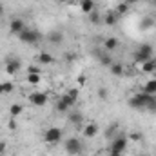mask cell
<instances>
[{
    "label": "cell",
    "instance_id": "9c48e42d",
    "mask_svg": "<svg viewBox=\"0 0 156 156\" xmlns=\"http://www.w3.org/2000/svg\"><path fill=\"white\" fill-rule=\"evenodd\" d=\"M27 100H29V104L35 105V107H44V105L49 102V96H47L45 93H42V91H35V93H31V94L27 96Z\"/></svg>",
    "mask_w": 156,
    "mask_h": 156
},
{
    "label": "cell",
    "instance_id": "836d02e7",
    "mask_svg": "<svg viewBox=\"0 0 156 156\" xmlns=\"http://www.w3.org/2000/svg\"><path fill=\"white\" fill-rule=\"evenodd\" d=\"M7 127H9V131H16V127H18L16 118H9V120H7Z\"/></svg>",
    "mask_w": 156,
    "mask_h": 156
},
{
    "label": "cell",
    "instance_id": "3957f363",
    "mask_svg": "<svg viewBox=\"0 0 156 156\" xmlns=\"http://www.w3.org/2000/svg\"><path fill=\"white\" fill-rule=\"evenodd\" d=\"M127 145H129L127 134H125V133H118L116 136L111 140L109 153H118V154H123V151H127Z\"/></svg>",
    "mask_w": 156,
    "mask_h": 156
},
{
    "label": "cell",
    "instance_id": "7bdbcfd3",
    "mask_svg": "<svg viewBox=\"0 0 156 156\" xmlns=\"http://www.w3.org/2000/svg\"><path fill=\"white\" fill-rule=\"evenodd\" d=\"M151 2H156V0H151Z\"/></svg>",
    "mask_w": 156,
    "mask_h": 156
},
{
    "label": "cell",
    "instance_id": "f546056e",
    "mask_svg": "<svg viewBox=\"0 0 156 156\" xmlns=\"http://www.w3.org/2000/svg\"><path fill=\"white\" fill-rule=\"evenodd\" d=\"M64 60H66L67 64H73V62L76 60V53H73V51H67V53L64 55Z\"/></svg>",
    "mask_w": 156,
    "mask_h": 156
},
{
    "label": "cell",
    "instance_id": "83f0119b",
    "mask_svg": "<svg viewBox=\"0 0 156 156\" xmlns=\"http://www.w3.org/2000/svg\"><path fill=\"white\" fill-rule=\"evenodd\" d=\"M66 94H67V96H71L75 102H78V96H80V89H78V87H71V89H67V91H66Z\"/></svg>",
    "mask_w": 156,
    "mask_h": 156
},
{
    "label": "cell",
    "instance_id": "d6986e66",
    "mask_svg": "<svg viewBox=\"0 0 156 156\" xmlns=\"http://www.w3.org/2000/svg\"><path fill=\"white\" fill-rule=\"evenodd\" d=\"M47 40H49L51 44H55V45H60V44L64 42V33H60V31H51V33L47 35Z\"/></svg>",
    "mask_w": 156,
    "mask_h": 156
},
{
    "label": "cell",
    "instance_id": "f1b7e54d",
    "mask_svg": "<svg viewBox=\"0 0 156 156\" xmlns=\"http://www.w3.org/2000/svg\"><path fill=\"white\" fill-rule=\"evenodd\" d=\"M98 98L100 100H107L109 98V89L107 87H98Z\"/></svg>",
    "mask_w": 156,
    "mask_h": 156
},
{
    "label": "cell",
    "instance_id": "ac0fdd59",
    "mask_svg": "<svg viewBox=\"0 0 156 156\" xmlns=\"http://www.w3.org/2000/svg\"><path fill=\"white\" fill-rule=\"evenodd\" d=\"M109 71H111V75L113 76H123L125 75V67H123V64H120V62H113L111 64V67H109Z\"/></svg>",
    "mask_w": 156,
    "mask_h": 156
},
{
    "label": "cell",
    "instance_id": "d6a6232c",
    "mask_svg": "<svg viewBox=\"0 0 156 156\" xmlns=\"http://www.w3.org/2000/svg\"><path fill=\"white\" fill-rule=\"evenodd\" d=\"M26 73H27V75H38V73H42V71H40L38 66H27Z\"/></svg>",
    "mask_w": 156,
    "mask_h": 156
},
{
    "label": "cell",
    "instance_id": "277c9868",
    "mask_svg": "<svg viewBox=\"0 0 156 156\" xmlns=\"http://www.w3.org/2000/svg\"><path fill=\"white\" fill-rule=\"evenodd\" d=\"M62 138H64V131H62L60 127H56V125L47 127V129L44 131V142H45L47 145L60 144V142H62Z\"/></svg>",
    "mask_w": 156,
    "mask_h": 156
},
{
    "label": "cell",
    "instance_id": "ee69618b",
    "mask_svg": "<svg viewBox=\"0 0 156 156\" xmlns=\"http://www.w3.org/2000/svg\"><path fill=\"white\" fill-rule=\"evenodd\" d=\"M0 156H4V154H0Z\"/></svg>",
    "mask_w": 156,
    "mask_h": 156
},
{
    "label": "cell",
    "instance_id": "8992f818",
    "mask_svg": "<svg viewBox=\"0 0 156 156\" xmlns=\"http://www.w3.org/2000/svg\"><path fill=\"white\" fill-rule=\"evenodd\" d=\"M20 42H24V44H29V45H33V44H38L40 40H42V33H40L38 29H24L20 35H16Z\"/></svg>",
    "mask_w": 156,
    "mask_h": 156
},
{
    "label": "cell",
    "instance_id": "e575fe53",
    "mask_svg": "<svg viewBox=\"0 0 156 156\" xmlns=\"http://www.w3.org/2000/svg\"><path fill=\"white\" fill-rule=\"evenodd\" d=\"M5 151H7V145H5V142H0V154L5 156Z\"/></svg>",
    "mask_w": 156,
    "mask_h": 156
},
{
    "label": "cell",
    "instance_id": "ba28073f",
    "mask_svg": "<svg viewBox=\"0 0 156 156\" xmlns=\"http://www.w3.org/2000/svg\"><path fill=\"white\" fill-rule=\"evenodd\" d=\"M98 131H100V127H98L96 122H85V123L80 127V134H82L83 138H87V140L98 136Z\"/></svg>",
    "mask_w": 156,
    "mask_h": 156
},
{
    "label": "cell",
    "instance_id": "4dcf8cb0",
    "mask_svg": "<svg viewBox=\"0 0 156 156\" xmlns=\"http://www.w3.org/2000/svg\"><path fill=\"white\" fill-rule=\"evenodd\" d=\"M2 89H4V94H9V93L15 91V85H13L11 82H4V83H2Z\"/></svg>",
    "mask_w": 156,
    "mask_h": 156
},
{
    "label": "cell",
    "instance_id": "ffe728a7",
    "mask_svg": "<svg viewBox=\"0 0 156 156\" xmlns=\"http://www.w3.org/2000/svg\"><path fill=\"white\" fill-rule=\"evenodd\" d=\"M24 113V105L22 104H11L9 105V116L11 118H18Z\"/></svg>",
    "mask_w": 156,
    "mask_h": 156
},
{
    "label": "cell",
    "instance_id": "8d00e7d4",
    "mask_svg": "<svg viewBox=\"0 0 156 156\" xmlns=\"http://www.w3.org/2000/svg\"><path fill=\"white\" fill-rule=\"evenodd\" d=\"M104 156H123V154H118V153H105Z\"/></svg>",
    "mask_w": 156,
    "mask_h": 156
},
{
    "label": "cell",
    "instance_id": "60d3db41",
    "mask_svg": "<svg viewBox=\"0 0 156 156\" xmlns=\"http://www.w3.org/2000/svg\"><path fill=\"white\" fill-rule=\"evenodd\" d=\"M136 156H147V154H136Z\"/></svg>",
    "mask_w": 156,
    "mask_h": 156
},
{
    "label": "cell",
    "instance_id": "603a6c76",
    "mask_svg": "<svg viewBox=\"0 0 156 156\" xmlns=\"http://www.w3.org/2000/svg\"><path fill=\"white\" fill-rule=\"evenodd\" d=\"M140 27H142L144 31H147V29L154 27V18H153V16H145V18H142V22H140Z\"/></svg>",
    "mask_w": 156,
    "mask_h": 156
},
{
    "label": "cell",
    "instance_id": "5b68a950",
    "mask_svg": "<svg viewBox=\"0 0 156 156\" xmlns=\"http://www.w3.org/2000/svg\"><path fill=\"white\" fill-rule=\"evenodd\" d=\"M64 149L69 156H78L83 149V144L78 136H69V138L64 140Z\"/></svg>",
    "mask_w": 156,
    "mask_h": 156
},
{
    "label": "cell",
    "instance_id": "484cf974",
    "mask_svg": "<svg viewBox=\"0 0 156 156\" xmlns=\"http://www.w3.org/2000/svg\"><path fill=\"white\" fill-rule=\"evenodd\" d=\"M87 18H89V22H91V24H94V26L102 22V16H100V13H98L96 9H94L93 13H89V15H87Z\"/></svg>",
    "mask_w": 156,
    "mask_h": 156
},
{
    "label": "cell",
    "instance_id": "5bb4252c",
    "mask_svg": "<svg viewBox=\"0 0 156 156\" xmlns=\"http://www.w3.org/2000/svg\"><path fill=\"white\" fill-rule=\"evenodd\" d=\"M67 122L71 123V125H75V127H82L83 125V116H82V113H78V111H71L69 115H67Z\"/></svg>",
    "mask_w": 156,
    "mask_h": 156
},
{
    "label": "cell",
    "instance_id": "30bf717a",
    "mask_svg": "<svg viewBox=\"0 0 156 156\" xmlns=\"http://www.w3.org/2000/svg\"><path fill=\"white\" fill-rule=\"evenodd\" d=\"M9 33L11 35H20L24 29H26V22L22 20V18H18V16H15V18H11L9 20Z\"/></svg>",
    "mask_w": 156,
    "mask_h": 156
},
{
    "label": "cell",
    "instance_id": "cb8c5ba5",
    "mask_svg": "<svg viewBox=\"0 0 156 156\" xmlns=\"http://www.w3.org/2000/svg\"><path fill=\"white\" fill-rule=\"evenodd\" d=\"M127 140L129 142H142L144 140V133L142 131H131V133H127Z\"/></svg>",
    "mask_w": 156,
    "mask_h": 156
},
{
    "label": "cell",
    "instance_id": "d590c367",
    "mask_svg": "<svg viewBox=\"0 0 156 156\" xmlns=\"http://www.w3.org/2000/svg\"><path fill=\"white\" fill-rule=\"evenodd\" d=\"M120 2H125V4H129V5H133V4H136L138 0H120Z\"/></svg>",
    "mask_w": 156,
    "mask_h": 156
},
{
    "label": "cell",
    "instance_id": "8fae6325",
    "mask_svg": "<svg viewBox=\"0 0 156 156\" xmlns=\"http://www.w3.org/2000/svg\"><path fill=\"white\" fill-rule=\"evenodd\" d=\"M35 60H37V64H40V66H53V64L56 62V58H55L51 53H47V51H40V53H37Z\"/></svg>",
    "mask_w": 156,
    "mask_h": 156
},
{
    "label": "cell",
    "instance_id": "2e32d148",
    "mask_svg": "<svg viewBox=\"0 0 156 156\" xmlns=\"http://www.w3.org/2000/svg\"><path fill=\"white\" fill-rule=\"evenodd\" d=\"M140 91H144V93H147V94H156V78L145 80V82L142 83Z\"/></svg>",
    "mask_w": 156,
    "mask_h": 156
},
{
    "label": "cell",
    "instance_id": "44dd1931",
    "mask_svg": "<svg viewBox=\"0 0 156 156\" xmlns=\"http://www.w3.org/2000/svg\"><path fill=\"white\" fill-rule=\"evenodd\" d=\"M98 60H100V64H102L104 67H111V64L115 62V60H113V56H111V55H109L107 51L100 53V55H98Z\"/></svg>",
    "mask_w": 156,
    "mask_h": 156
},
{
    "label": "cell",
    "instance_id": "f6af8a7d",
    "mask_svg": "<svg viewBox=\"0 0 156 156\" xmlns=\"http://www.w3.org/2000/svg\"><path fill=\"white\" fill-rule=\"evenodd\" d=\"M154 62H156V58H154Z\"/></svg>",
    "mask_w": 156,
    "mask_h": 156
},
{
    "label": "cell",
    "instance_id": "ab89813d",
    "mask_svg": "<svg viewBox=\"0 0 156 156\" xmlns=\"http://www.w3.org/2000/svg\"><path fill=\"white\" fill-rule=\"evenodd\" d=\"M66 2H75V0H66Z\"/></svg>",
    "mask_w": 156,
    "mask_h": 156
},
{
    "label": "cell",
    "instance_id": "9a60e30c",
    "mask_svg": "<svg viewBox=\"0 0 156 156\" xmlns=\"http://www.w3.org/2000/svg\"><path fill=\"white\" fill-rule=\"evenodd\" d=\"M78 5H80V11L85 13V15H89V13H93L96 9L94 0H78Z\"/></svg>",
    "mask_w": 156,
    "mask_h": 156
},
{
    "label": "cell",
    "instance_id": "d4e9b609",
    "mask_svg": "<svg viewBox=\"0 0 156 156\" xmlns=\"http://www.w3.org/2000/svg\"><path fill=\"white\" fill-rule=\"evenodd\" d=\"M26 82L29 85H38L42 82V73H38V75H26Z\"/></svg>",
    "mask_w": 156,
    "mask_h": 156
},
{
    "label": "cell",
    "instance_id": "4fadbf2b",
    "mask_svg": "<svg viewBox=\"0 0 156 156\" xmlns=\"http://www.w3.org/2000/svg\"><path fill=\"white\" fill-rule=\"evenodd\" d=\"M118 18H120V16L115 13V9H111V11H107V13L104 15L102 22H104L107 27H113V26H116V24H118Z\"/></svg>",
    "mask_w": 156,
    "mask_h": 156
},
{
    "label": "cell",
    "instance_id": "52a82bcc",
    "mask_svg": "<svg viewBox=\"0 0 156 156\" xmlns=\"http://www.w3.org/2000/svg\"><path fill=\"white\" fill-rule=\"evenodd\" d=\"M20 69H22V60H20V58H16V56H9V58H5L4 71H5L7 76H15L16 73H20Z\"/></svg>",
    "mask_w": 156,
    "mask_h": 156
},
{
    "label": "cell",
    "instance_id": "74e56055",
    "mask_svg": "<svg viewBox=\"0 0 156 156\" xmlns=\"http://www.w3.org/2000/svg\"><path fill=\"white\" fill-rule=\"evenodd\" d=\"M0 16H4V5H2V2H0Z\"/></svg>",
    "mask_w": 156,
    "mask_h": 156
},
{
    "label": "cell",
    "instance_id": "7a4b0ae2",
    "mask_svg": "<svg viewBox=\"0 0 156 156\" xmlns=\"http://www.w3.org/2000/svg\"><path fill=\"white\" fill-rule=\"evenodd\" d=\"M153 55H154V49H153L151 44H140V45L136 47L133 58H134V64L140 66L142 62H145V60H149V58H154Z\"/></svg>",
    "mask_w": 156,
    "mask_h": 156
},
{
    "label": "cell",
    "instance_id": "e0dca14e",
    "mask_svg": "<svg viewBox=\"0 0 156 156\" xmlns=\"http://www.w3.org/2000/svg\"><path fill=\"white\" fill-rule=\"evenodd\" d=\"M118 45H120V42H118V38H115V37H107V38L104 40V51H107V53L116 51Z\"/></svg>",
    "mask_w": 156,
    "mask_h": 156
},
{
    "label": "cell",
    "instance_id": "6da1fadb",
    "mask_svg": "<svg viewBox=\"0 0 156 156\" xmlns=\"http://www.w3.org/2000/svg\"><path fill=\"white\" fill-rule=\"evenodd\" d=\"M149 100H151V94H147V93H144V91H136V93H133V94L129 96L127 104H129V107L142 111V109L147 107V102H149Z\"/></svg>",
    "mask_w": 156,
    "mask_h": 156
},
{
    "label": "cell",
    "instance_id": "7c38bea8",
    "mask_svg": "<svg viewBox=\"0 0 156 156\" xmlns=\"http://www.w3.org/2000/svg\"><path fill=\"white\" fill-rule=\"evenodd\" d=\"M138 69H140V73L142 75H154L156 73V62L154 58H149V60H145V62H142L140 66H138Z\"/></svg>",
    "mask_w": 156,
    "mask_h": 156
},
{
    "label": "cell",
    "instance_id": "4316f807",
    "mask_svg": "<svg viewBox=\"0 0 156 156\" xmlns=\"http://www.w3.org/2000/svg\"><path fill=\"white\" fill-rule=\"evenodd\" d=\"M55 107H56V111H58V113H69V109H71V107H69L66 102H62L60 98L56 100V105H55Z\"/></svg>",
    "mask_w": 156,
    "mask_h": 156
},
{
    "label": "cell",
    "instance_id": "f35d334b",
    "mask_svg": "<svg viewBox=\"0 0 156 156\" xmlns=\"http://www.w3.org/2000/svg\"><path fill=\"white\" fill-rule=\"evenodd\" d=\"M0 94H4V89H2V83H0Z\"/></svg>",
    "mask_w": 156,
    "mask_h": 156
},
{
    "label": "cell",
    "instance_id": "b9f144b4",
    "mask_svg": "<svg viewBox=\"0 0 156 156\" xmlns=\"http://www.w3.org/2000/svg\"><path fill=\"white\" fill-rule=\"evenodd\" d=\"M60 2H66V0H60Z\"/></svg>",
    "mask_w": 156,
    "mask_h": 156
},
{
    "label": "cell",
    "instance_id": "7402d4cb",
    "mask_svg": "<svg viewBox=\"0 0 156 156\" xmlns=\"http://www.w3.org/2000/svg\"><path fill=\"white\" fill-rule=\"evenodd\" d=\"M129 9H131L129 4H125V2H118V5L115 7V13H116L118 16H123V15L129 13Z\"/></svg>",
    "mask_w": 156,
    "mask_h": 156
},
{
    "label": "cell",
    "instance_id": "1f68e13d",
    "mask_svg": "<svg viewBox=\"0 0 156 156\" xmlns=\"http://www.w3.org/2000/svg\"><path fill=\"white\" fill-rule=\"evenodd\" d=\"M85 83H87V76H85V75H78L76 76V87L80 89V87H83Z\"/></svg>",
    "mask_w": 156,
    "mask_h": 156
}]
</instances>
